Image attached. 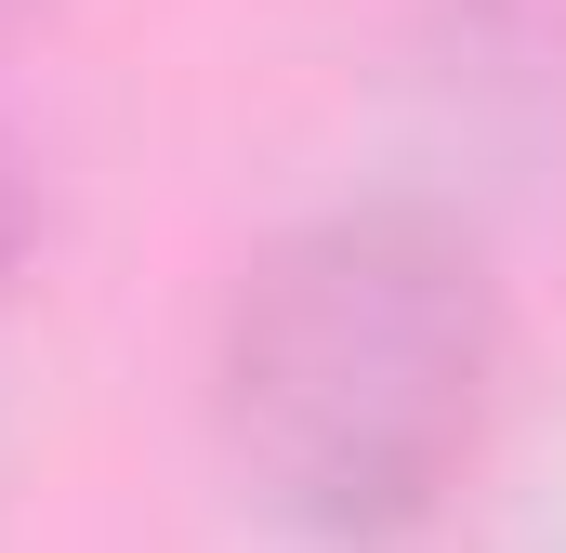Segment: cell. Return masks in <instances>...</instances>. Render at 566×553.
Instances as JSON below:
<instances>
[{"mask_svg":"<svg viewBox=\"0 0 566 553\" xmlns=\"http://www.w3.org/2000/svg\"><path fill=\"white\" fill-rule=\"evenodd\" d=\"M514 369V290L474 211L356 185L290 211L211 303L198 409L224 488L316 553H382L448 514Z\"/></svg>","mask_w":566,"mask_h":553,"instance_id":"obj_1","label":"cell"},{"mask_svg":"<svg viewBox=\"0 0 566 553\" xmlns=\"http://www.w3.org/2000/svg\"><path fill=\"white\" fill-rule=\"evenodd\" d=\"M27 251H40V185H27V158L0 145V303H13V276H27Z\"/></svg>","mask_w":566,"mask_h":553,"instance_id":"obj_2","label":"cell"},{"mask_svg":"<svg viewBox=\"0 0 566 553\" xmlns=\"http://www.w3.org/2000/svg\"><path fill=\"white\" fill-rule=\"evenodd\" d=\"M13 13H53V0H0V27H13Z\"/></svg>","mask_w":566,"mask_h":553,"instance_id":"obj_3","label":"cell"}]
</instances>
